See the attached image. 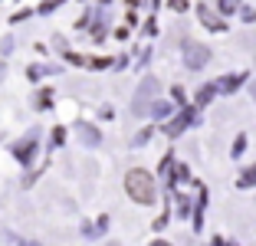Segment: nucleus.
<instances>
[{"label": "nucleus", "mask_w": 256, "mask_h": 246, "mask_svg": "<svg viewBox=\"0 0 256 246\" xmlns=\"http://www.w3.org/2000/svg\"><path fill=\"white\" fill-rule=\"evenodd\" d=\"M125 190L135 204H154L158 200V190H154V178L142 168H132L125 174Z\"/></svg>", "instance_id": "nucleus-1"}, {"label": "nucleus", "mask_w": 256, "mask_h": 246, "mask_svg": "<svg viewBox=\"0 0 256 246\" xmlns=\"http://www.w3.org/2000/svg\"><path fill=\"white\" fill-rule=\"evenodd\" d=\"M184 62H188V69H204L207 62H210V50H207L204 43L188 40V43H184Z\"/></svg>", "instance_id": "nucleus-2"}, {"label": "nucleus", "mask_w": 256, "mask_h": 246, "mask_svg": "<svg viewBox=\"0 0 256 246\" xmlns=\"http://www.w3.org/2000/svg\"><path fill=\"white\" fill-rule=\"evenodd\" d=\"M197 16H200V23L207 26V30H214V33H224V20H217V16H214L210 10L204 7V4L197 7Z\"/></svg>", "instance_id": "nucleus-3"}, {"label": "nucleus", "mask_w": 256, "mask_h": 246, "mask_svg": "<svg viewBox=\"0 0 256 246\" xmlns=\"http://www.w3.org/2000/svg\"><path fill=\"white\" fill-rule=\"evenodd\" d=\"M190 118H194V112H190V108H188V112H184L181 118H174V122H168V128H164V132H168V134H171V138H174V134H181L184 128L190 125Z\"/></svg>", "instance_id": "nucleus-4"}, {"label": "nucleus", "mask_w": 256, "mask_h": 246, "mask_svg": "<svg viewBox=\"0 0 256 246\" xmlns=\"http://www.w3.org/2000/svg\"><path fill=\"white\" fill-rule=\"evenodd\" d=\"M243 79H246V76H243V72H236V76H226V79L220 82V92H234L236 86H240V82H243Z\"/></svg>", "instance_id": "nucleus-5"}, {"label": "nucleus", "mask_w": 256, "mask_h": 246, "mask_svg": "<svg viewBox=\"0 0 256 246\" xmlns=\"http://www.w3.org/2000/svg\"><path fill=\"white\" fill-rule=\"evenodd\" d=\"M217 89H220V86H204V89L197 92V105H207V102L214 98V92H217Z\"/></svg>", "instance_id": "nucleus-6"}, {"label": "nucleus", "mask_w": 256, "mask_h": 246, "mask_svg": "<svg viewBox=\"0 0 256 246\" xmlns=\"http://www.w3.org/2000/svg\"><path fill=\"white\" fill-rule=\"evenodd\" d=\"M217 7H220V14H236L240 10V0H220Z\"/></svg>", "instance_id": "nucleus-7"}, {"label": "nucleus", "mask_w": 256, "mask_h": 246, "mask_svg": "<svg viewBox=\"0 0 256 246\" xmlns=\"http://www.w3.org/2000/svg\"><path fill=\"white\" fill-rule=\"evenodd\" d=\"M253 180H256V171H246V174H243V178H240V187H250V184H253Z\"/></svg>", "instance_id": "nucleus-8"}, {"label": "nucleus", "mask_w": 256, "mask_h": 246, "mask_svg": "<svg viewBox=\"0 0 256 246\" xmlns=\"http://www.w3.org/2000/svg\"><path fill=\"white\" fill-rule=\"evenodd\" d=\"M82 138H89V144H96V142H98V134H96V128H82Z\"/></svg>", "instance_id": "nucleus-9"}, {"label": "nucleus", "mask_w": 256, "mask_h": 246, "mask_svg": "<svg viewBox=\"0 0 256 246\" xmlns=\"http://www.w3.org/2000/svg\"><path fill=\"white\" fill-rule=\"evenodd\" d=\"M174 180H188V168H184V164H178V171H174Z\"/></svg>", "instance_id": "nucleus-10"}, {"label": "nucleus", "mask_w": 256, "mask_h": 246, "mask_svg": "<svg viewBox=\"0 0 256 246\" xmlns=\"http://www.w3.org/2000/svg\"><path fill=\"white\" fill-rule=\"evenodd\" d=\"M168 112H171V105H154V115H158V118H164Z\"/></svg>", "instance_id": "nucleus-11"}, {"label": "nucleus", "mask_w": 256, "mask_h": 246, "mask_svg": "<svg viewBox=\"0 0 256 246\" xmlns=\"http://www.w3.org/2000/svg\"><path fill=\"white\" fill-rule=\"evenodd\" d=\"M243 148H246V138H243V134H240V138H236V144H234V154H240Z\"/></svg>", "instance_id": "nucleus-12"}, {"label": "nucleus", "mask_w": 256, "mask_h": 246, "mask_svg": "<svg viewBox=\"0 0 256 246\" xmlns=\"http://www.w3.org/2000/svg\"><path fill=\"white\" fill-rule=\"evenodd\" d=\"M171 10H188V4L184 0H171Z\"/></svg>", "instance_id": "nucleus-13"}, {"label": "nucleus", "mask_w": 256, "mask_h": 246, "mask_svg": "<svg viewBox=\"0 0 256 246\" xmlns=\"http://www.w3.org/2000/svg\"><path fill=\"white\" fill-rule=\"evenodd\" d=\"M253 98H256V86H253Z\"/></svg>", "instance_id": "nucleus-14"}]
</instances>
